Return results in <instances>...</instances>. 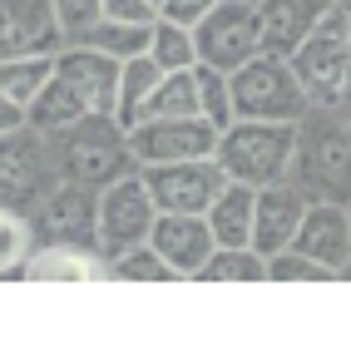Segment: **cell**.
Segmentation results:
<instances>
[{
    "label": "cell",
    "instance_id": "obj_8",
    "mask_svg": "<svg viewBox=\"0 0 351 356\" xmlns=\"http://www.w3.org/2000/svg\"><path fill=\"white\" fill-rule=\"evenodd\" d=\"M218 149V129L203 114H183V119H139L129 129V154L139 168L154 163H183V159H213Z\"/></svg>",
    "mask_w": 351,
    "mask_h": 356
},
{
    "label": "cell",
    "instance_id": "obj_7",
    "mask_svg": "<svg viewBox=\"0 0 351 356\" xmlns=\"http://www.w3.org/2000/svg\"><path fill=\"white\" fill-rule=\"evenodd\" d=\"M154 218H158V208H154V193L144 184V168L114 178V184H104L95 193V248L104 257H114L124 248L149 243Z\"/></svg>",
    "mask_w": 351,
    "mask_h": 356
},
{
    "label": "cell",
    "instance_id": "obj_37",
    "mask_svg": "<svg viewBox=\"0 0 351 356\" xmlns=\"http://www.w3.org/2000/svg\"><path fill=\"white\" fill-rule=\"evenodd\" d=\"M332 6H351V0H332Z\"/></svg>",
    "mask_w": 351,
    "mask_h": 356
},
{
    "label": "cell",
    "instance_id": "obj_34",
    "mask_svg": "<svg viewBox=\"0 0 351 356\" xmlns=\"http://www.w3.org/2000/svg\"><path fill=\"white\" fill-rule=\"evenodd\" d=\"M25 124V109L10 99V95H0V134H10V129H20Z\"/></svg>",
    "mask_w": 351,
    "mask_h": 356
},
{
    "label": "cell",
    "instance_id": "obj_5",
    "mask_svg": "<svg viewBox=\"0 0 351 356\" xmlns=\"http://www.w3.org/2000/svg\"><path fill=\"white\" fill-rule=\"evenodd\" d=\"M346 30H351V6H332L312 35L292 50V74L302 84V95L312 99V109H341V84H346Z\"/></svg>",
    "mask_w": 351,
    "mask_h": 356
},
{
    "label": "cell",
    "instance_id": "obj_6",
    "mask_svg": "<svg viewBox=\"0 0 351 356\" xmlns=\"http://www.w3.org/2000/svg\"><path fill=\"white\" fill-rule=\"evenodd\" d=\"M233 84V114L238 119H268V124H302L312 99L302 95V84L287 60L272 55H252L228 74Z\"/></svg>",
    "mask_w": 351,
    "mask_h": 356
},
{
    "label": "cell",
    "instance_id": "obj_29",
    "mask_svg": "<svg viewBox=\"0 0 351 356\" xmlns=\"http://www.w3.org/2000/svg\"><path fill=\"white\" fill-rule=\"evenodd\" d=\"M30 248H35V222L25 213L0 208V277H20Z\"/></svg>",
    "mask_w": 351,
    "mask_h": 356
},
{
    "label": "cell",
    "instance_id": "obj_9",
    "mask_svg": "<svg viewBox=\"0 0 351 356\" xmlns=\"http://www.w3.org/2000/svg\"><path fill=\"white\" fill-rule=\"evenodd\" d=\"M193 44H198V65L233 74L238 65H247L257 55V6H247V0H218L193 25Z\"/></svg>",
    "mask_w": 351,
    "mask_h": 356
},
{
    "label": "cell",
    "instance_id": "obj_11",
    "mask_svg": "<svg viewBox=\"0 0 351 356\" xmlns=\"http://www.w3.org/2000/svg\"><path fill=\"white\" fill-rule=\"evenodd\" d=\"M60 44L55 0H0V60L55 55Z\"/></svg>",
    "mask_w": 351,
    "mask_h": 356
},
{
    "label": "cell",
    "instance_id": "obj_14",
    "mask_svg": "<svg viewBox=\"0 0 351 356\" xmlns=\"http://www.w3.org/2000/svg\"><path fill=\"white\" fill-rule=\"evenodd\" d=\"M302 213H307V193L292 184V178L257 188V203H252V252L272 257V252L292 248Z\"/></svg>",
    "mask_w": 351,
    "mask_h": 356
},
{
    "label": "cell",
    "instance_id": "obj_3",
    "mask_svg": "<svg viewBox=\"0 0 351 356\" xmlns=\"http://www.w3.org/2000/svg\"><path fill=\"white\" fill-rule=\"evenodd\" d=\"M292 184L307 193V203H351V134L336 119H307L297 124V159Z\"/></svg>",
    "mask_w": 351,
    "mask_h": 356
},
{
    "label": "cell",
    "instance_id": "obj_24",
    "mask_svg": "<svg viewBox=\"0 0 351 356\" xmlns=\"http://www.w3.org/2000/svg\"><path fill=\"white\" fill-rule=\"evenodd\" d=\"M149 35L154 25H124V20H99L90 35H84L79 44H90V50L109 55V60H134V55H149Z\"/></svg>",
    "mask_w": 351,
    "mask_h": 356
},
{
    "label": "cell",
    "instance_id": "obj_17",
    "mask_svg": "<svg viewBox=\"0 0 351 356\" xmlns=\"http://www.w3.org/2000/svg\"><path fill=\"white\" fill-rule=\"evenodd\" d=\"M55 74H65L84 104L95 114H114V89H119V60L90 50V44H60L55 50Z\"/></svg>",
    "mask_w": 351,
    "mask_h": 356
},
{
    "label": "cell",
    "instance_id": "obj_35",
    "mask_svg": "<svg viewBox=\"0 0 351 356\" xmlns=\"http://www.w3.org/2000/svg\"><path fill=\"white\" fill-rule=\"evenodd\" d=\"M341 109H351V30H346V84H341Z\"/></svg>",
    "mask_w": 351,
    "mask_h": 356
},
{
    "label": "cell",
    "instance_id": "obj_39",
    "mask_svg": "<svg viewBox=\"0 0 351 356\" xmlns=\"http://www.w3.org/2000/svg\"><path fill=\"white\" fill-rule=\"evenodd\" d=\"M346 213H351V203H346Z\"/></svg>",
    "mask_w": 351,
    "mask_h": 356
},
{
    "label": "cell",
    "instance_id": "obj_27",
    "mask_svg": "<svg viewBox=\"0 0 351 356\" xmlns=\"http://www.w3.org/2000/svg\"><path fill=\"white\" fill-rule=\"evenodd\" d=\"M149 60H154L163 74H173V70H193V65H198L193 30H188V25L154 20V35H149Z\"/></svg>",
    "mask_w": 351,
    "mask_h": 356
},
{
    "label": "cell",
    "instance_id": "obj_2",
    "mask_svg": "<svg viewBox=\"0 0 351 356\" xmlns=\"http://www.w3.org/2000/svg\"><path fill=\"white\" fill-rule=\"evenodd\" d=\"M213 159L233 184H247V188L282 184V178H292V159H297V124L233 119L218 134Z\"/></svg>",
    "mask_w": 351,
    "mask_h": 356
},
{
    "label": "cell",
    "instance_id": "obj_16",
    "mask_svg": "<svg viewBox=\"0 0 351 356\" xmlns=\"http://www.w3.org/2000/svg\"><path fill=\"white\" fill-rule=\"evenodd\" d=\"M35 228L45 233L50 243H79V248H95V188L84 184H60L50 188V198L35 208Z\"/></svg>",
    "mask_w": 351,
    "mask_h": 356
},
{
    "label": "cell",
    "instance_id": "obj_32",
    "mask_svg": "<svg viewBox=\"0 0 351 356\" xmlns=\"http://www.w3.org/2000/svg\"><path fill=\"white\" fill-rule=\"evenodd\" d=\"M104 20H124V25H154L158 20V6L154 0H99Z\"/></svg>",
    "mask_w": 351,
    "mask_h": 356
},
{
    "label": "cell",
    "instance_id": "obj_4",
    "mask_svg": "<svg viewBox=\"0 0 351 356\" xmlns=\"http://www.w3.org/2000/svg\"><path fill=\"white\" fill-rule=\"evenodd\" d=\"M55 184H60V163H55L50 134L30 124L0 134V208L35 218V208L50 198Z\"/></svg>",
    "mask_w": 351,
    "mask_h": 356
},
{
    "label": "cell",
    "instance_id": "obj_12",
    "mask_svg": "<svg viewBox=\"0 0 351 356\" xmlns=\"http://www.w3.org/2000/svg\"><path fill=\"white\" fill-rule=\"evenodd\" d=\"M292 248L302 257L322 262L327 273H336V277L351 273V213L341 203H307Z\"/></svg>",
    "mask_w": 351,
    "mask_h": 356
},
{
    "label": "cell",
    "instance_id": "obj_40",
    "mask_svg": "<svg viewBox=\"0 0 351 356\" xmlns=\"http://www.w3.org/2000/svg\"><path fill=\"white\" fill-rule=\"evenodd\" d=\"M154 6H158V0H154Z\"/></svg>",
    "mask_w": 351,
    "mask_h": 356
},
{
    "label": "cell",
    "instance_id": "obj_30",
    "mask_svg": "<svg viewBox=\"0 0 351 356\" xmlns=\"http://www.w3.org/2000/svg\"><path fill=\"white\" fill-rule=\"evenodd\" d=\"M262 267H268V282H332L336 273H327L322 262L302 257L297 248H282L272 257H262Z\"/></svg>",
    "mask_w": 351,
    "mask_h": 356
},
{
    "label": "cell",
    "instance_id": "obj_20",
    "mask_svg": "<svg viewBox=\"0 0 351 356\" xmlns=\"http://www.w3.org/2000/svg\"><path fill=\"white\" fill-rule=\"evenodd\" d=\"M84 114H95L90 104H84V95L65 79V74H50L45 79V89L30 99V109H25V124L30 129H40V134H60V129H70V124H79Z\"/></svg>",
    "mask_w": 351,
    "mask_h": 356
},
{
    "label": "cell",
    "instance_id": "obj_18",
    "mask_svg": "<svg viewBox=\"0 0 351 356\" xmlns=\"http://www.w3.org/2000/svg\"><path fill=\"white\" fill-rule=\"evenodd\" d=\"M20 277L30 282H95L104 277V252L99 248H79V243H35Z\"/></svg>",
    "mask_w": 351,
    "mask_h": 356
},
{
    "label": "cell",
    "instance_id": "obj_26",
    "mask_svg": "<svg viewBox=\"0 0 351 356\" xmlns=\"http://www.w3.org/2000/svg\"><path fill=\"white\" fill-rule=\"evenodd\" d=\"M104 277H114V282H179V273H173V267H168L149 243L104 257Z\"/></svg>",
    "mask_w": 351,
    "mask_h": 356
},
{
    "label": "cell",
    "instance_id": "obj_25",
    "mask_svg": "<svg viewBox=\"0 0 351 356\" xmlns=\"http://www.w3.org/2000/svg\"><path fill=\"white\" fill-rule=\"evenodd\" d=\"M193 277L198 282H268V267L252 248H213Z\"/></svg>",
    "mask_w": 351,
    "mask_h": 356
},
{
    "label": "cell",
    "instance_id": "obj_1",
    "mask_svg": "<svg viewBox=\"0 0 351 356\" xmlns=\"http://www.w3.org/2000/svg\"><path fill=\"white\" fill-rule=\"evenodd\" d=\"M55 144V163H60V178L70 184H84V188H104L114 178L134 173V154H129V129L114 119V114H84L79 124L50 134Z\"/></svg>",
    "mask_w": 351,
    "mask_h": 356
},
{
    "label": "cell",
    "instance_id": "obj_31",
    "mask_svg": "<svg viewBox=\"0 0 351 356\" xmlns=\"http://www.w3.org/2000/svg\"><path fill=\"white\" fill-rule=\"evenodd\" d=\"M99 20H104L99 0H55V25H60V40L65 44H79Z\"/></svg>",
    "mask_w": 351,
    "mask_h": 356
},
{
    "label": "cell",
    "instance_id": "obj_38",
    "mask_svg": "<svg viewBox=\"0 0 351 356\" xmlns=\"http://www.w3.org/2000/svg\"><path fill=\"white\" fill-rule=\"evenodd\" d=\"M247 6H257V0H247Z\"/></svg>",
    "mask_w": 351,
    "mask_h": 356
},
{
    "label": "cell",
    "instance_id": "obj_15",
    "mask_svg": "<svg viewBox=\"0 0 351 356\" xmlns=\"http://www.w3.org/2000/svg\"><path fill=\"white\" fill-rule=\"evenodd\" d=\"M149 248H154L179 277H193L218 243H213V228H208L203 213H158L154 228H149Z\"/></svg>",
    "mask_w": 351,
    "mask_h": 356
},
{
    "label": "cell",
    "instance_id": "obj_33",
    "mask_svg": "<svg viewBox=\"0 0 351 356\" xmlns=\"http://www.w3.org/2000/svg\"><path fill=\"white\" fill-rule=\"evenodd\" d=\"M218 6V0H158V20H168V25H198L208 10Z\"/></svg>",
    "mask_w": 351,
    "mask_h": 356
},
{
    "label": "cell",
    "instance_id": "obj_19",
    "mask_svg": "<svg viewBox=\"0 0 351 356\" xmlns=\"http://www.w3.org/2000/svg\"><path fill=\"white\" fill-rule=\"evenodd\" d=\"M252 203H257V188H247V184H233L228 178L218 188V198L203 213L218 248H252Z\"/></svg>",
    "mask_w": 351,
    "mask_h": 356
},
{
    "label": "cell",
    "instance_id": "obj_23",
    "mask_svg": "<svg viewBox=\"0 0 351 356\" xmlns=\"http://www.w3.org/2000/svg\"><path fill=\"white\" fill-rule=\"evenodd\" d=\"M55 74V55H20V60H0V95H10L20 109H30V99L45 89V79Z\"/></svg>",
    "mask_w": 351,
    "mask_h": 356
},
{
    "label": "cell",
    "instance_id": "obj_22",
    "mask_svg": "<svg viewBox=\"0 0 351 356\" xmlns=\"http://www.w3.org/2000/svg\"><path fill=\"white\" fill-rule=\"evenodd\" d=\"M183 114H198V84H193V70H173L154 84L139 119H183Z\"/></svg>",
    "mask_w": 351,
    "mask_h": 356
},
{
    "label": "cell",
    "instance_id": "obj_21",
    "mask_svg": "<svg viewBox=\"0 0 351 356\" xmlns=\"http://www.w3.org/2000/svg\"><path fill=\"white\" fill-rule=\"evenodd\" d=\"M163 79V70L149 60V55H134V60H124L119 65V89H114V119L124 129H134L139 124V109L144 99L154 95V84Z\"/></svg>",
    "mask_w": 351,
    "mask_h": 356
},
{
    "label": "cell",
    "instance_id": "obj_10",
    "mask_svg": "<svg viewBox=\"0 0 351 356\" xmlns=\"http://www.w3.org/2000/svg\"><path fill=\"white\" fill-rule=\"evenodd\" d=\"M144 184H149L158 213H208L218 188L228 184V173L218 168V159H183V163L144 168Z\"/></svg>",
    "mask_w": 351,
    "mask_h": 356
},
{
    "label": "cell",
    "instance_id": "obj_13",
    "mask_svg": "<svg viewBox=\"0 0 351 356\" xmlns=\"http://www.w3.org/2000/svg\"><path fill=\"white\" fill-rule=\"evenodd\" d=\"M332 10V0H257V55L292 60V50Z\"/></svg>",
    "mask_w": 351,
    "mask_h": 356
},
{
    "label": "cell",
    "instance_id": "obj_28",
    "mask_svg": "<svg viewBox=\"0 0 351 356\" xmlns=\"http://www.w3.org/2000/svg\"><path fill=\"white\" fill-rule=\"evenodd\" d=\"M193 84H198V114L223 134L238 114H233V84L223 70H213V65H193Z\"/></svg>",
    "mask_w": 351,
    "mask_h": 356
},
{
    "label": "cell",
    "instance_id": "obj_36",
    "mask_svg": "<svg viewBox=\"0 0 351 356\" xmlns=\"http://www.w3.org/2000/svg\"><path fill=\"white\" fill-rule=\"evenodd\" d=\"M346 134H351V109H346Z\"/></svg>",
    "mask_w": 351,
    "mask_h": 356
}]
</instances>
